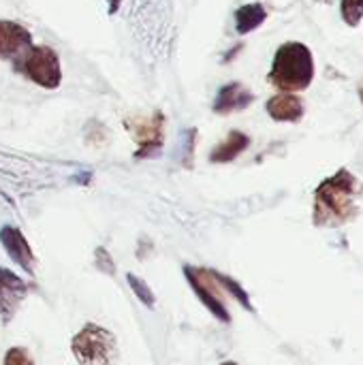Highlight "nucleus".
Returning <instances> with one entry per match:
<instances>
[{"label": "nucleus", "mask_w": 363, "mask_h": 365, "mask_svg": "<svg viewBox=\"0 0 363 365\" xmlns=\"http://www.w3.org/2000/svg\"><path fill=\"white\" fill-rule=\"evenodd\" d=\"M265 19H267V11L261 2L244 4L235 11V30L240 34H248V32L257 30Z\"/></svg>", "instance_id": "obj_13"}, {"label": "nucleus", "mask_w": 363, "mask_h": 365, "mask_svg": "<svg viewBox=\"0 0 363 365\" xmlns=\"http://www.w3.org/2000/svg\"><path fill=\"white\" fill-rule=\"evenodd\" d=\"M124 126L137 143V152H135L137 160L160 154L165 143V115L160 111H154L152 115L128 118Z\"/></svg>", "instance_id": "obj_5"}, {"label": "nucleus", "mask_w": 363, "mask_h": 365, "mask_svg": "<svg viewBox=\"0 0 363 365\" xmlns=\"http://www.w3.org/2000/svg\"><path fill=\"white\" fill-rule=\"evenodd\" d=\"M321 2H334V0H321Z\"/></svg>", "instance_id": "obj_22"}, {"label": "nucleus", "mask_w": 363, "mask_h": 365, "mask_svg": "<svg viewBox=\"0 0 363 365\" xmlns=\"http://www.w3.org/2000/svg\"><path fill=\"white\" fill-rule=\"evenodd\" d=\"M255 101V94L240 81H231L225 88H220V92L216 94L214 101V113L218 115H227L233 111H242L246 109L250 103Z\"/></svg>", "instance_id": "obj_10"}, {"label": "nucleus", "mask_w": 363, "mask_h": 365, "mask_svg": "<svg viewBox=\"0 0 363 365\" xmlns=\"http://www.w3.org/2000/svg\"><path fill=\"white\" fill-rule=\"evenodd\" d=\"M94 263H96L98 272H103L105 276H111V278L116 276V263H113V259H111V255H109L107 248L98 246L94 250Z\"/></svg>", "instance_id": "obj_17"}, {"label": "nucleus", "mask_w": 363, "mask_h": 365, "mask_svg": "<svg viewBox=\"0 0 363 365\" xmlns=\"http://www.w3.org/2000/svg\"><path fill=\"white\" fill-rule=\"evenodd\" d=\"M109 2V13L113 15V13H118V9H120V4H122V0H107Z\"/></svg>", "instance_id": "obj_19"}, {"label": "nucleus", "mask_w": 363, "mask_h": 365, "mask_svg": "<svg viewBox=\"0 0 363 365\" xmlns=\"http://www.w3.org/2000/svg\"><path fill=\"white\" fill-rule=\"evenodd\" d=\"M270 83L280 92H302L315 79V58L312 51L297 41L282 43L274 56L272 71L267 75Z\"/></svg>", "instance_id": "obj_2"}, {"label": "nucleus", "mask_w": 363, "mask_h": 365, "mask_svg": "<svg viewBox=\"0 0 363 365\" xmlns=\"http://www.w3.org/2000/svg\"><path fill=\"white\" fill-rule=\"evenodd\" d=\"M184 276L188 287L195 291V295L199 297V302L210 310V314L214 319H218L220 323H231V314L227 304L223 302V289L218 287V282L214 280L210 269L203 267H195V265H184Z\"/></svg>", "instance_id": "obj_6"}, {"label": "nucleus", "mask_w": 363, "mask_h": 365, "mask_svg": "<svg viewBox=\"0 0 363 365\" xmlns=\"http://www.w3.org/2000/svg\"><path fill=\"white\" fill-rule=\"evenodd\" d=\"M210 272H212L214 280L218 282V287H220L225 293H229L235 302H240L246 310H250V312H252L250 297H248V293L242 289V284H240V282H235L233 278H229V276H225V274H220V272H216V269H210Z\"/></svg>", "instance_id": "obj_14"}, {"label": "nucleus", "mask_w": 363, "mask_h": 365, "mask_svg": "<svg viewBox=\"0 0 363 365\" xmlns=\"http://www.w3.org/2000/svg\"><path fill=\"white\" fill-rule=\"evenodd\" d=\"M250 145V137L246 133H240V130H231L227 135V139L223 143H218L212 154H210V160L214 165H225V163H231L235 160L246 148Z\"/></svg>", "instance_id": "obj_12"}, {"label": "nucleus", "mask_w": 363, "mask_h": 365, "mask_svg": "<svg viewBox=\"0 0 363 365\" xmlns=\"http://www.w3.org/2000/svg\"><path fill=\"white\" fill-rule=\"evenodd\" d=\"M359 98H362V103H363V79H362V83H359Z\"/></svg>", "instance_id": "obj_20"}, {"label": "nucleus", "mask_w": 363, "mask_h": 365, "mask_svg": "<svg viewBox=\"0 0 363 365\" xmlns=\"http://www.w3.org/2000/svg\"><path fill=\"white\" fill-rule=\"evenodd\" d=\"M71 353L79 365H116L118 340L109 329L88 323L71 340Z\"/></svg>", "instance_id": "obj_3"}, {"label": "nucleus", "mask_w": 363, "mask_h": 365, "mask_svg": "<svg viewBox=\"0 0 363 365\" xmlns=\"http://www.w3.org/2000/svg\"><path fill=\"white\" fill-rule=\"evenodd\" d=\"M2 365H36V364H34V359L30 357V353H28L26 349H21V346H13V349H9V351H6V355H4V364Z\"/></svg>", "instance_id": "obj_18"}, {"label": "nucleus", "mask_w": 363, "mask_h": 365, "mask_svg": "<svg viewBox=\"0 0 363 365\" xmlns=\"http://www.w3.org/2000/svg\"><path fill=\"white\" fill-rule=\"evenodd\" d=\"M0 244H2L4 252L9 255V259L13 263H17L28 276H34V265H36L34 252H32L28 240L24 237V233L17 227L4 225L0 229Z\"/></svg>", "instance_id": "obj_8"}, {"label": "nucleus", "mask_w": 363, "mask_h": 365, "mask_svg": "<svg viewBox=\"0 0 363 365\" xmlns=\"http://www.w3.org/2000/svg\"><path fill=\"white\" fill-rule=\"evenodd\" d=\"M126 282H128V287H131V291L135 293V297L145 306V308H154L156 306V297H154V293H152V289L148 287V282L143 280V278H139V276H135V274H126Z\"/></svg>", "instance_id": "obj_15"}, {"label": "nucleus", "mask_w": 363, "mask_h": 365, "mask_svg": "<svg viewBox=\"0 0 363 365\" xmlns=\"http://www.w3.org/2000/svg\"><path fill=\"white\" fill-rule=\"evenodd\" d=\"M362 186L353 173L340 169L336 175L327 178L315 192V222H340L355 214V199Z\"/></svg>", "instance_id": "obj_1"}, {"label": "nucleus", "mask_w": 363, "mask_h": 365, "mask_svg": "<svg viewBox=\"0 0 363 365\" xmlns=\"http://www.w3.org/2000/svg\"><path fill=\"white\" fill-rule=\"evenodd\" d=\"M340 13H342V19L347 26L357 28L363 19V0H342Z\"/></svg>", "instance_id": "obj_16"}, {"label": "nucleus", "mask_w": 363, "mask_h": 365, "mask_svg": "<svg viewBox=\"0 0 363 365\" xmlns=\"http://www.w3.org/2000/svg\"><path fill=\"white\" fill-rule=\"evenodd\" d=\"M28 297V284L11 269L0 267V321L9 325Z\"/></svg>", "instance_id": "obj_7"}, {"label": "nucleus", "mask_w": 363, "mask_h": 365, "mask_svg": "<svg viewBox=\"0 0 363 365\" xmlns=\"http://www.w3.org/2000/svg\"><path fill=\"white\" fill-rule=\"evenodd\" d=\"M15 71H21L30 81L47 90L58 88L62 81L60 58L51 47H45V45H32L15 62Z\"/></svg>", "instance_id": "obj_4"}, {"label": "nucleus", "mask_w": 363, "mask_h": 365, "mask_svg": "<svg viewBox=\"0 0 363 365\" xmlns=\"http://www.w3.org/2000/svg\"><path fill=\"white\" fill-rule=\"evenodd\" d=\"M267 113L272 120L276 122H300L304 118V101L297 94H289V92H280L276 96H272L265 105Z\"/></svg>", "instance_id": "obj_11"}, {"label": "nucleus", "mask_w": 363, "mask_h": 365, "mask_svg": "<svg viewBox=\"0 0 363 365\" xmlns=\"http://www.w3.org/2000/svg\"><path fill=\"white\" fill-rule=\"evenodd\" d=\"M220 365H237L235 361H225V364H220Z\"/></svg>", "instance_id": "obj_21"}, {"label": "nucleus", "mask_w": 363, "mask_h": 365, "mask_svg": "<svg viewBox=\"0 0 363 365\" xmlns=\"http://www.w3.org/2000/svg\"><path fill=\"white\" fill-rule=\"evenodd\" d=\"M32 47V34L17 21L0 19V58L13 64Z\"/></svg>", "instance_id": "obj_9"}]
</instances>
